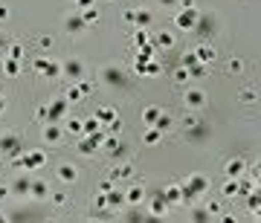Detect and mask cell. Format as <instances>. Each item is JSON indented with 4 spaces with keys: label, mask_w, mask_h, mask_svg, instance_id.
<instances>
[{
    "label": "cell",
    "mask_w": 261,
    "mask_h": 223,
    "mask_svg": "<svg viewBox=\"0 0 261 223\" xmlns=\"http://www.w3.org/2000/svg\"><path fill=\"white\" fill-rule=\"evenodd\" d=\"M209 191V177L195 171V174L186 177V183H183V203H195L200 194Z\"/></svg>",
    "instance_id": "6da1fadb"
},
{
    "label": "cell",
    "mask_w": 261,
    "mask_h": 223,
    "mask_svg": "<svg viewBox=\"0 0 261 223\" xmlns=\"http://www.w3.org/2000/svg\"><path fill=\"white\" fill-rule=\"evenodd\" d=\"M12 165L18 168V171H38V168L47 165V151H41V148L23 151V154H18V157H15V162H12Z\"/></svg>",
    "instance_id": "7a4b0ae2"
},
{
    "label": "cell",
    "mask_w": 261,
    "mask_h": 223,
    "mask_svg": "<svg viewBox=\"0 0 261 223\" xmlns=\"http://www.w3.org/2000/svg\"><path fill=\"white\" fill-rule=\"evenodd\" d=\"M0 154H6V157H18V154H23V140H20L15 130H3L0 133Z\"/></svg>",
    "instance_id": "3957f363"
},
{
    "label": "cell",
    "mask_w": 261,
    "mask_h": 223,
    "mask_svg": "<svg viewBox=\"0 0 261 223\" xmlns=\"http://www.w3.org/2000/svg\"><path fill=\"white\" fill-rule=\"evenodd\" d=\"M197 20H200V12L197 9H180L174 15V29H180V32H195Z\"/></svg>",
    "instance_id": "277c9868"
},
{
    "label": "cell",
    "mask_w": 261,
    "mask_h": 223,
    "mask_svg": "<svg viewBox=\"0 0 261 223\" xmlns=\"http://www.w3.org/2000/svg\"><path fill=\"white\" fill-rule=\"evenodd\" d=\"M183 102H186L189 110H203L206 102H209V96H206L200 87H186V93H183Z\"/></svg>",
    "instance_id": "5b68a950"
},
{
    "label": "cell",
    "mask_w": 261,
    "mask_h": 223,
    "mask_svg": "<svg viewBox=\"0 0 261 223\" xmlns=\"http://www.w3.org/2000/svg\"><path fill=\"white\" fill-rule=\"evenodd\" d=\"M35 73L44 75V78H58L61 75V64L58 61H53V58H35Z\"/></svg>",
    "instance_id": "8992f818"
},
{
    "label": "cell",
    "mask_w": 261,
    "mask_h": 223,
    "mask_svg": "<svg viewBox=\"0 0 261 223\" xmlns=\"http://www.w3.org/2000/svg\"><path fill=\"white\" fill-rule=\"evenodd\" d=\"M61 75H67L73 84L82 81L84 78V61L82 58H70V61H64V64H61Z\"/></svg>",
    "instance_id": "52a82bcc"
},
{
    "label": "cell",
    "mask_w": 261,
    "mask_h": 223,
    "mask_svg": "<svg viewBox=\"0 0 261 223\" xmlns=\"http://www.w3.org/2000/svg\"><path fill=\"white\" fill-rule=\"evenodd\" d=\"M102 84L105 87H125V73H122L119 67H102Z\"/></svg>",
    "instance_id": "ba28073f"
},
{
    "label": "cell",
    "mask_w": 261,
    "mask_h": 223,
    "mask_svg": "<svg viewBox=\"0 0 261 223\" xmlns=\"http://www.w3.org/2000/svg\"><path fill=\"white\" fill-rule=\"evenodd\" d=\"M47 113H49V122L64 119L67 113H70V102H67L64 96H58V99H53V102L47 104Z\"/></svg>",
    "instance_id": "9c48e42d"
},
{
    "label": "cell",
    "mask_w": 261,
    "mask_h": 223,
    "mask_svg": "<svg viewBox=\"0 0 261 223\" xmlns=\"http://www.w3.org/2000/svg\"><path fill=\"white\" fill-rule=\"evenodd\" d=\"M41 140H47L49 145H58V142L64 140V128H61V125H56V122H44Z\"/></svg>",
    "instance_id": "30bf717a"
},
{
    "label": "cell",
    "mask_w": 261,
    "mask_h": 223,
    "mask_svg": "<svg viewBox=\"0 0 261 223\" xmlns=\"http://www.w3.org/2000/svg\"><path fill=\"white\" fill-rule=\"evenodd\" d=\"M56 177H58V183L70 186V183H75V180H79V168H75L73 162H61V165L56 168Z\"/></svg>",
    "instance_id": "8fae6325"
},
{
    "label": "cell",
    "mask_w": 261,
    "mask_h": 223,
    "mask_svg": "<svg viewBox=\"0 0 261 223\" xmlns=\"http://www.w3.org/2000/svg\"><path fill=\"white\" fill-rule=\"evenodd\" d=\"M195 55H197V61H200V64L212 67V61L218 58V49H215L209 41H203V44H197V47H195Z\"/></svg>",
    "instance_id": "7c38bea8"
},
{
    "label": "cell",
    "mask_w": 261,
    "mask_h": 223,
    "mask_svg": "<svg viewBox=\"0 0 261 223\" xmlns=\"http://www.w3.org/2000/svg\"><path fill=\"white\" fill-rule=\"evenodd\" d=\"M160 194L166 197L168 206H180V203H183V186H180V183H168Z\"/></svg>",
    "instance_id": "4fadbf2b"
},
{
    "label": "cell",
    "mask_w": 261,
    "mask_h": 223,
    "mask_svg": "<svg viewBox=\"0 0 261 223\" xmlns=\"http://www.w3.org/2000/svg\"><path fill=\"white\" fill-rule=\"evenodd\" d=\"M64 29L70 32V35H82L84 29H90V26L84 23L82 12H79V15H67V18H64Z\"/></svg>",
    "instance_id": "5bb4252c"
},
{
    "label": "cell",
    "mask_w": 261,
    "mask_h": 223,
    "mask_svg": "<svg viewBox=\"0 0 261 223\" xmlns=\"http://www.w3.org/2000/svg\"><path fill=\"white\" fill-rule=\"evenodd\" d=\"M145 203V186H128V191H125V206H142Z\"/></svg>",
    "instance_id": "9a60e30c"
},
{
    "label": "cell",
    "mask_w": 261,
    "mask_h": 223,
    "mask_svg": "<svg viewBox=\"0 0 261 223\" xmlns=\"http://www.w3.org/2000/svg\"><path fill=\"white\" fill-rule=\"evenodd\" d=\"M224 174L226 177H244L247 174V162H244L241 157H232L224 162Z\"/></svg>",
    "instance_id": "2e32d148"
},
{
    "label": "cell",
    "mask_w": 261,
    "mask_h": 223,
    "mask_svg": "<svg viewBox=\"0 0 261 223\" xmlns=\"http://www.w3.org/2000/svg\"><path fill=\"white\" fill-rule=\"evenodd\" d=\"M247 209L252 217H261V183H255V188L247 194Z\"/></svg>",
    "instance_id": "e0dca14e"
},
{
    "label": "cell",
    "mask_w": 261,
    "mask_h": 223,
    "mask_svg": "<svg viewBox=\"0 0 261 223\" xmlns=\"http://www.w3.org/2000/svg\"><path fill=\"white\" fill-rule=\"evenodd\" d=\"M29 197H32L35 203H44V200H49V186L44 183V180H32V188H29Z\"/></svg>",
    "instance_id": "ac0fdd59"
},
{
    "label": "cell",
    "mask_w": 261,
    "mask_h": 223,
    "mask_svg": "<svg viewBox=\"0 0 261 223\" xmlns=\"http://www.w3.org/2000/svg\"><path fill=\"white\" fill-rule=\"evenodd\" d=\"M168 209H171V206L166 203V197H163V194H157V197H154V200L148 203L151 217H166V214H168Z\"/></svg>",
    "instance_id": "d6986e66"
},
{
    "label": "cell",
    "mask_w": 261,
    "mask_h": 223,
    "mask_svg": "<svg viewBox=\"0 0 261 223\" xmlns=\"http://www.w3.org/2000/svg\"><path fill=\"white\" fill-rule=\"evenodd\" d=\"M134 177V165L130 162H122V165H113L111 168V180L113 183H119V180H130Z\"/></svg>",
    "instance_id": "ffe728a7"
},
{
    "label": "cell",
    "mask_w": 261,
    "mask_h": 223,
    "mask_svg": "<svg viewBox=\"0 0 261 223\" xmlns=\"http://www.w3.org/2000/svg\"><path fill=\"white\" fill-rule=\"evenodd\" d=\"M29 188H32V180H27V171H23V177H18V180L12 183V194L15 197H29Z\"/></svg>",
    "instance_id": "44dd1931"
},
{
    "label": "cell",
    "mask_w": 261,
    "mask_h": 223,
    "mask_svg": "<svg viewBox=\"0 0 261 223\" xmlns=\"http://www.w3.org/2000/svg\"><path fill=\"white\" fill-rule=\"evenodd\" d=\"M0 73L6 75V78H15V75L20 73V61H15V58H3V61H0Z\"/></svg>",
    "instance_id": "7402d4cb"
},
{
    "label": "cell",
    "mask_w": 261,
    "mask_h": 223,
    "mask_svg": "<svg viewBox=\"0 0 261 223\" xmlns=\"http://www.w3.org/2000/svg\"><path fill=\"white\" fill-rule=\"evenodd\" d=\"M238 188H241V177H226V183L221 186V194L224 197H238Z\"/></svg>",
    "instance_id": "603a6c76"
},
{
    "label": "cell",
    "mask_w": 261,
    "mask_h": 223,
    "mask_svg": "<svg viewBox=\"0 0 261 223\" xmlns=\"http://www.w3.org/2000/svg\"><path fill=\"white\" fill-rule=\"evenodd\" d=\"M96 145L90 142V136H79L75 140V154H82V157H93Z\"/></svg>",
    "instance_id": "cb8c5ba5"
},
{
    "label": "cell",
    "mask_w": 261,
    "mask_h": 223,
    "mask_svg": "<svg viewBox=\"0 0 261 223\" xmlns=\"http://www.w3.org/2000/svg\"><path fill=\"white\" fill-rule=\"evenodd\" d=\"M105 125L96 116H87V119H82V136H90V133H96V130H102Z\"/></svg>",
    "instance_id": "d4e9b609"
},
{
    "label": "cell",
    "mask_w": 261,
    "mask_h": 223,
    "mask_svg": "<svg viewBox=\"0 0 261 223\" xmlns=\"http://www.w3.org/2000/svg\"><path fill=\"white\" fill-rule=\"evenodd\" d=\"M160 107L157 104H148V107H145V110H142V122H145V125H148V128H154V125H157V119H160Z\"/></svg>",
    "instance_id": "484cf974"
},
{
    "label": "cell",
    "mask_w": 261,
    "mask_h": 223,
    "mask_svg": "<svg viewBox=\"0 0 261 223\" xmlns=\"http://www.w3.org/2000/svg\"><path fill=\"white\" fill-rule=\"evenodd\" d=\"M64 133H70V136H82V119H79V116H67Z\"/></svg>",
    "instance_id": "4316f807"
},
{
    "label": "cell",
    "mask_w": 261,
    "mask_h": 223,
    "mask_svg": "<svg viewBox=\"0 0 261 223\" xmlns=\"http://www.w3.org/2000/svg\"><path fill=\"white\" fill-rule=\"evenodd\" d=\"M163 136H166V133H163L160 128H148L145 133H142V142H145V145H160Z\"/></svg>",
    "instance_id": "83f0119b"
},
{
    "label": "cell",
    "mask_w": 261,
    "mask_h": 223,
    "mask_svg": "<svg viewBox=\"0 0 261 223\" xmlns=\"http://www.w3.org/2000/svg\"><path fill=\"white\" fill-rule=\"evenodd\" d=\"M154 44H157V49H171L174 47V32H166V29H163Z\"/></svg>",
    "instance_id": "f1b7e54d"
},
{
    "label": "cell",
    "mask_w": 261,
    "mask_h": 223,
    "mask_svg": "<svg viewBox=\"0 0 261 223\" xmlns=\"http://www.w3.org/2000/svg\"><path fill=\"white\" fill-rule=\"evenodd\" d=\"M238 102L241 104H255L258 102V90H255V87H244L241 93H238Z\"/></svg>",
    "instance_id": "f546056e"
},
{
    "label": "cell",
    "mask_w": 261,
    "mask_h": 223,
    "mask_svg": "<svg viewBox=\"0 0 261 223\" xmlns=\"http://www.w3.org/2000/svg\"><path fill=\"white\" fill-rule=\"evenodd\" d=\"M154 52H157V44H142L140 52H137V61H154Z\"/></svg>",
    "instance_id": "4dcf8cb0"
},
{
    "label": "cell",
    "mask_w": 261,
    "mask_h": 223,
    "mask_svg": "<svg viewBox=\"0 0 261 223\" xmlns=\"http://www.w3.org/2000/svg\"><path fill=\"white\" fill-rule=\"evenodd\" d=\"M122 206H125V194L116 191V188H111L108 191V209H122Z\"/></svg>",
    "instance_id": "1f68e13d"
},
{
    "label": "cell",
    "mask_w": 261,
    "mask_h": 223,
    "mask_svg": "<svg viewBox=\"0 0 261 223\" xmlns=\"http://www.w3.org/2000/svg\"><path fill=\"white\" fill-rule=\"evenodd\" d=\"M64 99H67V102H70V104H79V102H82V99H84V93H82V90H79V84H70V87H67V90H64Z\"/></svg>",
    "instance_id": "d6a6232c"
},
{
    "label": "cell",
    "mask_w": 261,
    "mask_h": 223,
    "mask_svg": "<svg viewBox=\"0 0 261 223\" xmlns=\"http://www.w3.org/2000/svg\"><path fill=\"white\" fill-rule=\"evenodd\" d=\"M93 116H96V119H99V122H102V125H108V122H113V119H116V116H119V113L113 110V107H99V110H96Z\"/></svg>",
    "instance_id": "836d02e7"
},
{
    "label": "cell",
    "mask_w": 261,
    "mask_h": 223,
    "mask_svg": "<svg viewBox=\"0 0 261 223\" xmlns=\"http://www.w3.org/2000/svg\"><path fill=\"white\" fill-rule=\"evenodd\" d=\"M186 70H189L192 78H206V75H209V64H200V61H195V64L186 67Z\"/></svg>",
    "instance_id": "e575fe53"
},
{
    "label": "cell",
    "mask_w": 261,
    "mask_h": 223,
    "mask_svg": "<svg viewBox=\"0 0 261 223\" xmlns=\"http://www.w3.org/2000/svg\"><path fill=\"white\" fill-rule=\"evenodd\" d=\"M134 23H137V26H148L151 23V9H134Z\"/></svg>",
    "instance_id": "d590c367"
},
{
    "label": "cell",
    "mask_w": 261,
    "mask_h": 223,
    "mask_svg": "<svg viewBox=\"0 0 261 223\" xmlns=\"http://www.w3.org/2000/svg\"><path fill=\"white\" fill-rule=\"evenodd\" d=\"M82 18L87 26H93V23H99V9L96 6H90V9H82Z\"/></svg>",
    "instance_id": "8d00e7d4"
},
{
    "label": "cell",
    "mask_w": 261,
    "mask_h": 223,
    "mask_svg": "<svg viewBox=\"0 0 261 223\" xmlns=\"http://www.w3.org/2000/svg\"><path fill=\"white\" fill-rule=\"evenodd\" d=\"M134 44H137V47L148 44V26H137L134 29Z\"/></svg>",
    "instance_id": "74e56055"
},
{
    "label": "cell",
    "mask_w": 261,
    "mask_h": 223,
    "mask_svg": "<svg viewBox=\"0 0 261 223\" xmlns=\"http://www.w3.org/2000/svg\"><path fill=\"white\" fill-rule=\"evenodd\" d=\"M171 125H174V119H171L168 113H160V119H157V125H154V128H160L163 133H168V130H171Z\"/></svg>",
    "instance_id": "f35d334b"
},
{
    "label": "cell",
    "mask_w": 261,
    "mask_h": 223,
    "mask_svg": "<svg viewBox=\"0 0 261 223\" xmlns=\"http://www.w3.org/2000/svg\"><path fill=\"white\" fill-rule=\"evenodd\" d=\"M122 128H125V122H122L119 116H116L113 122H108V125H105V130H108V133H113V136H119V133H122Z\"/></svg>",
    "instance_id": "ab89813d"
},
{
    "label": "cell",
    "mask_w": 261,
    "mask_h": 223,
    "mask_svg": "<svg viewBox=\"0 0 261 223\" xmlns=\"http://www.w3.org/2000/svg\"><path fill=\"white\" fill-rule=\"evenodd\" d=\"M200 122H203V119L197 116V110H189L186 116H183V125H186V130H189V128H195V125H200Z\"/></svg>",
    "instance_id": "60d3db41"
},
{
    "label": "cell",
    "mask_w": 261,
    "mask_h": 223,
    "mask_svg": "<svg viewBox=\"0 0 261 223\" xmlns=\"http://www.w3.org/2000/svg\"><path fill=\"white\" fill-rule=\"evenodd\" d=\"M203 209H206L209 214H212V217H218V214L224 212V203H221V200H209V203H206Z\"/></svg>",
    "instance_id": "b9f144b4"
},
{
    "label": "cell",
    "mask_w": 261,
    "mask_h": 223,
    "mask_svg": "<svg viewBox=\"0 0 261 223\" xmlns=\"http://www.w3.org/2000/svg\"><path fill=\"white\" fill-rule=\"evenodd\" d=\"M226 70H229L232 75L244 73V61H241V58H229V61H226Z\"/></svg>",
    "instance_id": "7bdbcfd3"
},
{
    "label": "cell",
    "mask_w": 261,
    "mask_h": 223,
    "mask_svg": "<svg viewBox=\"0 0 261 223\" xmlns=\"http://www.w3.org/2000/svg\"><path fill=\"white\" fill-rule=\"evenodd\" d=\"M171 78H174L177 84H189V81H192V75H189V70H186V67H180V70H174V75H171Z\"/></svg>",
    "instance_id": "ee69618b"
},
{
    "label": "cell",
    "mask_w": 261,
    "mask_h": 223,
    "mask_svg": "<svg viewBox=\"0 0 261 223\" xmlns=\"http://www.w3.org/2000/svg\"><path fill=\"white\" fill-rule=\"evenodd\" d=\"M6 58H15V61H23V47H20V44H12V47L6 49Z\"/></svg>",
    "instance_id": "f6af8a7d"
},
{
    "label": "cell",
    "mask_w": 261,
    "mask_h": 223,
    "mask_svg": "<svg viewBox=\"0 0 261 223\" xmlns=\"http://www.w3.org/2000/svg\"><path fill=\"white\" fill-rule=\"evenodd\" d=\"M160 73H163V67H160L157 61H148V64H145V73H142V75H145V78H154V75H160Z\"/></svg>",
    "instance_id": "bcb514c9"
},
{
    "label": "cell",
    "mask_w": 261,
    "mask_h": 223,
    "mask_svg": "<svg viewBox=\"0 0 261 223\" xmlns=\"http://www.w3.org/2000/svg\"><path fill=\"white\" fill-rule=\"evenodd\" d=\"M93 209H99V212L108 209V194H105V191H99V194L93 197Z\"/></svg>",
    "instance_id": "7dc6e473"
},
{
    "label": "cell",
    "mask_w": 261,
    "mask_h": 223,
    "mask_svg": "<svg viewBox=\"0 0 261 223\" xmlns=\"http://www.w3.org/2000/svg\"><path fill=\"white\" fill-rule=\"evenodd\" d=\"M49 200H53V206H67V194H64V191H49Z\"/></svg>",
    "instance_id": "c3c4849f"
},
{
    "label": "cell",
    "mask_w": 261,
    "mask_h": 223,
    "mask_svg": "<svg viewBox=\"0 0 261 223\" xmlns=\"http://www.w3.org/2000/svg\"><path fill=\"white\" fill-rule=\"evenodd\" d=\"M35 119H41V122H49V113H47V104H38V107H35Z\"/></svg>",
    "instance_id": "681fc988"
},
{
    "label": "cell",
    "mask_w": 261,
    "mask_h": 223,
    "mask_svg": "<svg viewBox=\"0 0 261 223\" xmlns=\"http://www.w3.org/2000/svg\"><path fill=\"white\" fill-rule=\"evenodd\" d=\"M197 61V55H195V49H189L186 55H183V61H180V67H192Z\"/></svg>",
    "instance_id": "f907efd6"
},
{
    "label": "cell",
    "mask_w": 261,
    "mask_h": 223,
    "mask_svg": "<svg viewBox=\"0 0 261 223\" xmlns=\"http://www.w3.org/2000/svg\"><path fill=\"white\" fill-rule=\"evenodd\" d=\"M212 214L206 212V209H197V212H192V220H209Z\"/></svg>",
    "instance_id": "816d5d0a"
},
{
    "label": "cell",
    "mask_w": 261,
    "mask_h": 223,
    "mask_svg": "<svg viewBox=\"0 0 261 223\" xmlns=\"http://www.w3.org/2000/svg\"><path fill=\"white\" fill-rule=\"evenodd\" d=\"M250 180H255V183L261 180V162H255V165L250 168Z\"/></svg>",
    "instance_id": "f5cc1de1"
},
{
    "label": "cell",
    "mask_w": 261,
    "mask_h": 223,
    "mask_svg": "<svg viewBox=\"0 0 261 223\" xmlns=\"http://www.w3.org/2000/svg\"><path fill=\"white\" fill-rule=\"evenodd\" d=\"M111 188H113V180H111V177H108V180H102V183H99V191H105V194H108Z\"/></svg>",
    "instance_id": "db71d44e"
},
{
    "label": "cell",
    "mask_w": 261,
    "mask_h": 223,
    "mask_svg": "<svg viewBox=\"0 0 261 223\" xmlns=\"http://www.w3.org/2000/svg\"><path fill=\"white\" fill-rule=\"evenodd\" d=\"M75 84H79V90H82L84 96H90V90H93V87H90V81H84V78H82V81H75Z\"/></svg>",
    "instance_id": "11a10c76"
},
{
    "label": "cell",
    "mask_w": 261,
    "mask_h": 223,
    "mask_svg": "<svg viewBox=\"0 0 261 223\" xmlns=\"http://www.w3.org/2000/svg\"><path fill=\"white\" fill-rule=\"evenodd\" d=\"M6 197H12V186H0V200H6Z\"/></svg>",
    "instance_id": "9f6ffc18"
},
{
    "label": "cell",
    "mask_w": 261,
    "mask_h": 223,
    "mask_svg": "<svg viewBox=\"0 0 261 223\" xmlns=\"http://www.w3.org/2000/svg\"><path fill=\"white\" fill-rule=\"evenodd\" d=\"M75 6H79V9H90V6H93V0H75Z\"/></svg>",
    "instance_id": "6f0895ef"
},
{
    "label": "cell",
    "mask_w": 261,
    "mask_h": 223,
    "mask_svg": "<svg viewBox=\"0 0 261 223\" xmlns=\"http://www.w3.org/2000/svg\"><path fill=\"white\" fill-rule=\"evenodd\" d=\"M0 20H9V6H3V3H0Z\"/></svg>",
    "instance_id": "680465c9"
},
{
    "label": "cell",
    "mask_w": 261,
    "mask_h": 223,
    "mask_svg": "<svg viewBox=\"0 0 261 223\" xmlns=\"http://www.w3.org/2000/svg\"><path fill=\"white\" fill-rule=\"evenodd\" d=\"M38 44H41V47H53V35H44Z\"/></svg>",
    "instance_id": "91938a15"
},
{
    "label": "cell",
    "mask_w": 261,
    "mask_h": 223,
    "mask_svg": "<svg viewBox=\"0 0 261 223\" xmlns=\"http://www.w3.org/2000/svg\"><path fill=\"white\" fill-rule=\"evenodd\" d=\"M180 6H183V9H195V0H177Z\"/></svg>",
    "instance_id": "94428289"
},
{
    "label": "cell",
    "mask_w": 261,
    "mask_h": 223,
    "mask_svg": "<svg viewBox=\"0 0 261 223\" xmlns=\"http://www.w3.org/2000/svg\"><path fill=\"white\" fill-rule=\"evenodd\" d=\"M122 18H125V23H134V9H128L125 15H122Z\"/></svg>",
    "instance_id": "6125c7cd"
},
{
    "label": "cell",
    "mask_w": 261,
    "mask_h": 223,
    "mask_svg": "<svg viewBox=\"0 0 261 223\" xmlns=\"http://www.w3.org/2000/svg\"><path fill=\"white\" fill-rule=\"evenodd\" d=\"M6 104H9V102H6V96H3V93H0V113H3V110H6Z\"/></svg>",
    "instance_id": "be15d7a7"
},
{
    "label": "cell",
    "mask_w": 261,
    "mask_h": 223,
    "mask_svg": "<svg viewBox=\"0 0 261 223\" xmlns=\"http://www.w3.org/2000/svg\"><path fill=\"white\" fill-rule=\"evenodd\" d=\"M177 0H160V6H174Z\"/></svg>",
    "instance_id": "e7e4bbea"
},
{
    "label": "cell",
    "mask_w": 261,
    "mask_h": 223,
    "mask_svg": "<svg viewBox=\"0 0 261 223\" xmlns=\"http://www.w3.org/2000/svg\"><path fill=\"white\" fill-rule=\"evenodd\" d=\"M3 220H6V214H3V212H0V223H3Z\"/></svg>",
    "instance_id": "03108f58"
},
{
    "label": "cell",
    "mask_w": 261,
    "mask_h": 223,
    "mask_svg": "<svg viewBox=\"0 0 261 223\" xmlns=\"http://www.w3.org/2000/svg\"><path fill=\"white\" fill-rule=\"evenodd\" d=\"M258 183H261V180H258Z\"/></svg>",
    "instance_id": "003e7915"
}]
</instances>
